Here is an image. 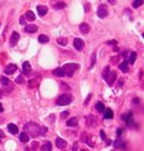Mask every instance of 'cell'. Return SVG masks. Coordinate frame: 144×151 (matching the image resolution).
Returning a JSON list of instances; mask_svg holds the SVG:
<instances>
[{
    "mask_svg": "<svg viewBox=\"0 0 144 151\" xmlns=\"http://www.w3.org/2000/svg\"><path fill=\"white\" fill-rule=\"evenodd\" d=\"M109 73H110V67H109V66H107V67L103 68V72H102V77L105 79L107 77H108V76H109Z\"/></svg>",
    "mask_w": 144,
    "mask_h": 151,
    "instance_id": "obj_29",
    "label": "cell"
},
{
    "mask_svg": "<svg viewBox=\"0 0 144 151\" xmlns=\"http://www.w3.org/2000/svg\"><path fill=\"white\" fill-rule=\"evenodd\" d=\"M72 101H73L72 94H69V93H64V94H62V95L57 99L56 104H57L58 106H67V105H69Z\"/></svg>",
    "mask_w": 144,
    "mask_h": 151,
    "instance_id": "obj_3",
    "label": "cell"
},
{
    "mask_svg": "<svg viewBox=\"0 0 144 151\" xmlns=\"http://www.w3.org/2000/svg\"><path fill=\"white\" fill-rule=\"evenodd\" d=\"M18 39H19V34L17 33V32H13L11 35V38H10V45H11V46H15V45L17 44Z\"/></svg>",
    "mask_w": 144,
    "mask_h": 151,
    "instance_id": "obj_16",
    "label": "cell"
},
{
    "mask_svg": "<svg viewBox=\"0 0 144 151\" xmlns=\"http://www.w3.org/2000/svg\"><path fill=\"white\" fill-rule=\"evenodd\" d=\"M99 134H100V136H102V139L104 140V139H105V134H104V132H103V130H100V132H99Z\"/></svg>",
    "mask_w": 144,
    "mask_h": 151,
    "instance_id": "obj_41",
    "label": "cell"
},
{
    "mask_svg": "<svg viewBox=\"0 0 144 151\" xmlns=\"http://www.w3.org/2000/svg\"><path fill=\"white\" fill-rule=\"evenodd\" d=\"M36 11L39 13V16H45L47 11H49V9H47V6L45 5H38L36 6Z\"/></svg>",
    "mask_w": 144,
    "mask_h": 151,
    "instance_id": "obj_12",
    "label": "cell"
},
{
    "mask_svg": "<svg viewBox=\"0 0 144 151\" xmlns=\"http://www.w3.org/2000/svg\"><path fill=\"white\" fill-rule=\"evenodd\" d=\"M96 119H97V118L94 117V116H92V115H89V116L86 117V119H85V121H86V124H87L89 127H93L94 124L97 123V121H96Z\"/></svg>",
    "mask_w": 144,
    "mask_h": 151,
    "instance_id": "obj_14",
    "label": "cell"
},
{
    "mask_svg": "<svg viewBox=\"0 0 144 151\" xmlns=\"http://www.w3.org/2000/svg\"><path fill=\"white\" fill-rule=\"evenodd\" d=\"M116 61H117V56H116V57H113V59H111V62H114V63H115Z\"/></svg>",
    "mask_w": 144,
    "mask_h": 151,
    "instance_id": "obj_47",
    "label": "cell"
},
{
    "mask_svg": "<svg viewBox=\"0 0 144 151\" xmlns=\"http://www.w3.org/2000/svg\"><path fill=\"white\" fill-rule=\"evenodd\" d=\"M7 129H9V132H10L11 134H17V133H18V127L13 123L9 124V126H7Z\"/></svg>",
    "mask_w": 144,
    "mask_h": 151,
    "instance_id": "obj_22",
    "label": "cell"
},
{
    "mask_svg": "<svg viewBox=\"0 0 144 151\" xmlns=\"http://www.w3.org/2000/svg\"><path fill=\"white\" fill-rule=\"evenodd\" d=\"M19 140H21L22 143H28V141H29V135H28L26 132H23V133L19 134Z\"/></svg>",
    "mask_w": 144,
    "mask_h": 151,
    "instance_id": "obj_25",
    "label": "cell"
},
{
    "mask_svg": "<svg viewBox=\"0 0 144 151\" xmlns=\"http://www.w3.org/2000/svg\"><path fill=\"white\" fill-rule=\"evenodd\" d=\"M115 79H116V72H114V71H110V73H109V76L105 78V80H107V84L109 85V87H111L113 84L115 83Z\"/></svg>",
    "mask_w": 144,
    "mask_h": 151,
    "instance_id": "obj_7",
    "label": "cell"
},
{
    "mask_svg": "<svg viewBox=\"0 0 144 151\" xmlns=\"http://www.w3.org/2000/svg\"><path fill=\"white\" fill-rule=\"evenodd\" d=\"M56 146L58 149H64V147H67V141L62 138H56Z\"/></svg>",
    "mask_w": 144,
    "mask_h": 151,
    "instance_id": "obj_15",
    "label": "cell"
},
{
    "mask_svg": "<svg viewBox=\"0 0 144 151\" xmlns=\"http://www.w3.org/2000/svg\"><path fill=\"white\" fill-rule=\"evenodd\" d=\"M53 74H55L56 77H63V76H64V72L62 71V68H56L55 71H53Z\"/></svg>",
    "mask_w": 144,
    "mask_h": 151,
    "instance_id": "obj_31",
    "label": "cell"
},
{
    "mask_svg": "<svg viewBox=\"0 0 144 151\" xmlns=\"http://www.w3.org/2000/svg\"><path fill=\"white\" fill-rule=\"evenodd\" d=\"M0 138H5V134H4V132L0 129Z\"/></svg>",
    "mask_w": 144,
    "mask_h": 151,
    "instance_id": "obj_44",
    "label": "cell"
},
{
    "mask_svg": "<svg viewBox=\"0 0 144 151\" xmlns=\"http://www.w3.org/2000/svg\"><path fill=\"white\" fill-rule=\"evenodd\" d=\"M40 84V78L38 77V78H33V79H30L29 82H28V85H29V88H35V87H38Z\"/></svg>",
    "mask_w": 144,
    "mask_h": 151,
    "instance_id": "obj_18",
    "label": "cell"
},
{
    "mask_svg": "<svg viewBox=\"0 0 144 151\" xmlns=\"http://www.w3.org/2000/svg\"><path fill=\"white\" fill-rule=\"evenodd\" d=\"M113 116H114V113H113V111H111L110 108H105L104 110V119H110V118H113Z\"/></svg>",
    "mask_w": 144,
    "mask_h": 151,
    "instance_id": "obj_23",
    "label": "cell"
},
{
    "mask_svg": "<svg viewBox=\"0 0 144 151\" xmlns=\"http://www.w3.org/2000/svg\"><path fill=\"white\" fill-rule=\"evenodd\" d=\"M79 28H80V32H81L83 34H87V33L90 32V29H91V28H90V26L87 24V23H81Z\"/></svg>",
    "mask_w": 144,
    "mask_h": 151,
    "instance_id": "obj_20",
    "label": "cell"
},
{
    "mask_svg": "<svg viewBox=\"0 0 144 151\" xmlns=\"http://www.w3.org/2000/svg\"><path fill=\"white\" fill-rule=\"evenodd\" d=\"M24 18H27L28 21H34V20H35V15H34L33 11H27V13H26Z\"/></svg>",
    "mask_w": 144,
    "mask_h": 151,
    "instance_id": "obj_27",
    "label": "cell"
},
{
    "mask_svg": "<svg viewBox=\"0 0 144 151\" xmlns=\"http://www.w3.org/2000/svg\"><path fill=\"white\" fill-rule=\"evenodd\" d=\"M94 62H96V54H93V55H92V62H91V66H90V68L92 67V66H93V63Z\"/></svg>",
    "mask_w": 144,
    "mask_h": 151,
    "instance_id": "obj_38",
    "label": "cell"
},
{
    "mask_svg": "<svg viewBox=\"0 0 144 151\" xmlns=\"http://www.w3.org/2000/svg\"><path fill=\"white\" fill-rule=\"evenodd\" d=\"M121 134H122V129L119 128V129H117V136H120Z\"/></svg>",
    "mask_w": 144,
    "mask_h": 151,
    "instance_id": "obj_42",
    "label": "cell"
},
{
    "mask_svg": "<svg viewBox=\"0 0 144 151\" xmlns=\"http://www.w3.org/2000/svg\"><path fill=\"white\" fill-rule=\"evenodd\" d=\"M3 95V91H1V90H0V96Z\"/></svg>",
    "mask_w": 144,
    "mask_h": 151,
    "instance_id": "obj_51",
    "label": "cell"
},
{
    "mask_svg": "<svg viewBox=\"0 0 144 151\" xmlns=\"http://www.w3.org/2000/svg\"><path fill=\"white\" fill-rule=\"evenodd\" d=\"M142 4H143V1H142V0H134V1L132 3V6L136 9V7H139Z\"/></svg>",
    "mask_w": 144,
    "mask_h": 151,
    "instance_id": "obj_34",
    "label": "cell"
},
{
    "mask_svg": "<svg viewBox=\"0 0 144 151\" xmlns=\"http://www.w3.org/2000/svg\"><path fill=\"white\" fill-rule=\"evenodd\" d=\"M23 82H24V78H23V76H18V77L16 78V83L22 84Z\"/></svg>",
    "mask_w": 144,
    "mask_h": 151,
    "instance_id": "obj_36",
    "label": "cell"
},
{
    "mask_svg": "<svg viewBox=\"0 0 144 151\" xmlns=\"http://www.w3.org/2000/svg\"><path fill=\"white\" fill-rule=\"evenodd\" d=\"M139 102V99H137V98H136V99H134V104H138Z\"/></svg>",
    "mask_w": 144,
    "mask_h": 151,
    "instance_id": "obj_50",
    "label": "cell"
},
{
    "mask_svg": "<svg viewBox=\"0 0 144 151\" xmlns=\"http://www.w3.org/2000/svg\"><path fill=\"white\" fill-rule=\"evenodd\" d=\"M108 44H116V40H110V42H108Z\"/></svg>",
    "mask_w": 144,
    "mask_h": 151,
    "instance_id": "obj_46",
    "label": "cell"
},
{
    "mask_svg": "<svg viewBox=\"0 0 144 151\" xmlns=\"http://www.w3.org/2000/svg\"><path fill=\"white\" fill-rule=\"evenodd\" d=\"M68 116H69V112H68V111H64V112H62V113H61V117L62 118L68 117Z\"/></svg>",
    "mask_w": 144,
    "mask_h": 151,
    "instance_id": "obj_37",
    "label": "cell"
},
{
    "mask_svg": "<svg viewBox=\"0 0 144 151\" xmlns=\"http://www.w3.org/2000/svg\"><path fill=\"white\" fill-rule=\"evenodd\" d=\"M79 68H80V65H79V63H66V65L62 67V71L64 72L66 76L73 77V74H74L75 71L79 70Z\"/></svg>",
    "mask_w": 144,
    "mask_h": 151,
    "instance_id": "obj_2",
    "label": "cell"
},
{
    "mask_svg": "<svg viewBox=\"0 0 144 151\" xmlns=\"http://www.w3.org/2000/svg\"><path fill=\"white\" fill-rule=\"evenodd\" d=\"M136 57H137V54L134 52V51H132L131 54H130V57H128V60L127 62H130V63H134V61H136Z\"/></svg>",
    "mask_w": 144,
    "mask_h": 151,
    "instance_id": "obj_28",
    "label": "cell"
},
{
    "mask_svg": "<svg viewBox=\"0 0 144 151\" xmlns=\"http://www.w3.org/2000/svg\"><path fill=\"white\" fill-rule=\"evenodd\" d=\"M114 147L115 149H121V150H126V144H125V141L122 139H116L114 141Z\"/></svg>",
    "mask_w": 144,
    "mask_h": 151,
    "instance_id": "obj_10",
    "label": "cell"
},
{
    "mask_svg": "<svg viewBox=\"0 0 144 151\" xmlns=\"http://www.w3.org/2000/svg\"><path fill=\"white\" fill-rule=\"evenodd\" d=\"M119 70L122 71V72H128V62L127 60H125V61H122L121 63H119Z\"/></svg>",
    "mask_w": 144,
    "mask_h": 151,
    "instance_id": "obj_19",
    "label": "cell"
},
{
    "mask_svg": "<svg viewBox=\"0 0 144 151\" xmlns=\"http://www.w3.org/2000/svg\"><path fill=\"white\" fill-rule=\"evenodd\" d=\"M81 140H83L84 143H86L89 146H91V147L94 146L93 143H91V136H90L89 134H86V133H83V134H81Z\"/></svg>",
    "mask_w": 144,
    "mask_h": 151,
    "instance_id": "obj_11",
    "label": "cell"
},
{
    "mask_svg": "<svg viewBox=\"0 0 144 151\" xmlns=\"http://www.w3.org/2000/svg\"><path fill=\"white\" fill-rule=\"evenodd\" d=\"M121 118H122V121H125V122L127 123L128 127H131L133 124V113L132 112H128L126 115H122Z\"/></svg>",
    "mask_w": 144,
    "mask_h": 151,
    "instance_id": "obj_6",
    "label": "cell"
},
{
    "mask_svg": "<svg viewBox=\"0 0 144 151\" xmlns=\"http://www.w3.org/2000/svg\"><path fill=\"white\" fill-rule=\"evenodd\" d=\"M49 37L47 35H45V34H41V35H39V42L41 43V44H45V43H47L49 42Z\"/></svg>",
    "mask_w": 144,
    "mask_h": 151,
    "instance_id": "obj_30",
    "label": "cell"
},
{
    "mask_svg": "<svg viewBox=\"0 0 144 151\" xmlns=\"http://www.w3.org/2000/svg\"><path fill=\"white\" fill-rule=\"evenodd\" d=\"M96 110H97V112H104V105L102 102H97L96 104Z\"/></svg>",
    "mask_w": 144,
    "mask_h": 151,
    "instance_id": "obj_32",
    "label": "cell"
},
{
    "mask_svg": "<svg viewBox=\"0 0 144 151\" xmlns=\"http://www.w3.org/2000/svg\"><path fill=\"white\" fill-rule=\"evenodd\" d=\"M63 7H66V3L64 1H58V3L53 4V9L55 10H61Z\"/></svg>",
    "mask_w": 144,
    "mask_h": 151,
    "instance_id": "obj_26",
    "label": "cell"
},
{
    "mask_svg": "<svg viewBox=\"0 0 144 151\" xmlns=\"http://www.w3.org/2000/svg\"><path fill=\"white\" fill-rule=\"evenodd\" d=\"M83 151H85V150H83Z\"/></svg>",
    "mask_w": 144,
    "mask_h": 151,
    "instance_id": "obj_52",
    "label": "cell"
},
{
    "mask_svg": "<svg viewBox=\"0 0 144 151\" xmlns=\"http://www.w3.org/2000/svg\"><path fill=\"white\" fill-rule=\"evenodd\" d=\"M4 111V107H3V105H1V102H0V112Z\"/></svg>",
    "mask_w": 144,
    "mask_h": 151,
    "instance_id": "obj_49",
    "label": "cell"
},
{
    "mask_svg": "<svg viewBox=\"0 0 144 151\" xmlns=\"http://www.w3.org/2000/svg\"><path fill=\"white\" fill-rule=\"evenodd\" d=\"M22 70H23V74H30L32 72V66H30V63L28 61H24L23 62V66H22Z\"/></svg>",
    "mask_w": 144,
    "mask_h": 151,
    "instance_id": "obj_13",
    "label": "cell"
},
{
    "mask_svg": "<svg viewBox=\"0 0 144 151\" xmlns=\"http://www.w3.org/2000/svg\"><path fill=\"white\" fill-rule=\"evenodd\" d=\"M38 147H39V143H38V141H33V143H32V146H30V149H32V150H36Z\"/></svg>",
    "mask_w": 144,
    "mask_h": 151,
    "instance_id": "obj_35",
    "label": "cell"
},
{
    "mask_svg": "<svg viewBox=\"0 0 144 151\" xmlns=\"http://www.w3.org/2000/svg\"><path fill=\"white\" fill-rule=\"evenodd\" d=\"M41 151H52V144L50 141H46L44 145L41 146Z\"/></svg>",
    "mask_w": 144,
    "mask_h": 151,
    "instance_id": "obj_24",
    "label": "cell"
},
{
    "mask_svg": "<svg viewBox=\"0 0 144 151\" xmlns=\"http://www.w3.org/2000/svg\"><path fill=\"white\" fill-rule=\"evenodd\" d=\"M24 32H27V33H35V32H38V26H35V24H27L26 28H24Z\"/></svg>",
    "mask_w": 144,
    "mask_h": 151,
    "instance_id": "obj_17",
    "label": "cell"
},
{
    "mask_svg": "<svg viewBox=\"0 0 144 151\" xmlns=\"http://www.w3.org/2000/svg\"><path fill=\"white\" fill-rule=\"evenodd\" d=\"M108 3H110V4H113V5H114V4H115V3H116V1H115V0H109V1H108Z\"/></svg>",
    "mask_w": 144,
    "mask_h": 151,
    "instance_id": "obj_48",
    "label": "cell"
},
{
    "mask_svg": "<svg viewBox=\"0 0 144 151\" xmlns=\"http://www.w3.org/2000/svg\"><path fill=\"white\" fill-rule=\"evenodd\" d=\"M84 45H85V43H84L83 39H80V38H75V39H74V48H75L78 51L83 50Z\"/></svg>",
    "mask_w": 144,
    "mask_h": 151,
    "instance_id": "obj_9",
    "label": "cell"
},
{
    "mask_svg": "<svg viewBox=\"0 0 144 151\" xmlns=\"http://www.w3.org/2000/svg\"><path fill=\"white\" fill-rule=\"evenodd\" d=\"M119 80H120V82H119V84H117V85H119V87H121L122 84H124V79H119Z\"/></svg>",
    "mask_w": 144,
    "mask_h": 151,
    "instance_id": "obj_45",
    "label": "cell"
},
{
    "mask_svg": "<svg viewBox=\"0 0 144 151\" xmlns=\"http://www.w3.org/2000/svg\"><path fill=\"white\" fill-rule=\"evenodd\" d=\"M73 151H76L78 150V143H74V144H73V149H72Z\"/></svg>",
    "mask_w": 144,
    "mask_h": 151,
    "instance_id": "obj_40",
    "label": "cell"
},
{
    "mask_svg": "<svg viewBox=\"0 0 144 151\" xmlns=\"http://www.w3.org/2000/svg\"><path fill=\"white\" fill-rule=\"evenodd\" d=\"M78 123H79V119L76 117H73L67 121V126L68 127H75V126H78Z\"/></svg>",
    "mask_w": 144,
    "mask_h": 151,
    "instance_id": "obj_21",
    "label": "cell"
},
{
    "mask_svg": "<svg viewBox=\"0 0 144 151\" xmlns=\"http://www.w3.org/2000/svg\"><path fill=\"white\" fill-rule=\"evenodd\" d=\"M19 23H21V24H26V18H24V16H22L19 18Z\"/></svg>",
    "mask_w": 144,
    "mask_h": 151,
    "instance_id": "obj_39",
    "label": "cell"
},
{
    "mask_svg": "<svg viewBox=\"0 0 144 151\" xmlns=\"http://www.w3.org/2000/svg\"><path fill=\"white\" fill-rule=\"evenodd\" d=\"M57 42H58V44H59V45H63V46L68 44V39H67V38H62V37H61V38H58Z\"/></svg>",
    "mask_w": 144,
    "mask_h": 151,
    "instance_id": "obj_33",
    "label": "cell"
},
{
    "mask_svg": "<svg viewBox=\"0 0 144 151\" xmlns=\"http://www.w3.org/2000/svg\"><path fill=\"white\" fill-rule=\"evenodd\" d=\"M0 83H1V85H3L5 89L9 88V93L13 89V85H12V83L10 82V79H7L6 77H0Z\"/></svg>",
    "mask_w": 144,
    "mask_h": 151,
    "instance_id": "obj_5",
    "label": "cell"
},
{
    "mask_svg": "<svg viewBox=\"0 0 144 151\" xmlns=\"http://www.w3.org/2000/svg\"><path fill=\"white\" fill-rule=\"evenodd\" d=\"M108 7L104 5V4H102V5L98 6V10H97V16L99 17V18H104V17L108 16Z\"/></svg>",
    "mask_w": 144,
    "mask_h": 151,
    "instance_id": "obj_4",
    "label": "cell"
},
{
    "mask_svg": "<svg viewBox=\"0 0 144 151\" xmlns=\"http://www.w3.org/2000/svg\"><path fill=\"white\" fill-rule=\"evenodd\" d=\"M24 132L29 136L36 138V136H41V135L46 134L47 133V128L35 123V122H28L27 124H24Z\"/></svg>",
    "mask_w": 144,
    "mask_h": 151,
    "instance_id": "obj_1",
    "label": "cell"
},
{
    "mask_svg": "<svg viewBox=\"0 0 144 151\" xmlns=\"http://www.w3.org/2000/svg\"><path fill=\"white\" fill-rule=\"evenodd\" d=\"M17 70H18V68H17V65H15V63H10V65H7V66L5 67V73L10 76V74H13Z\"/></svg>",
    "mask_w": 144,
    "mask_h": 151,
    "instance_id": "obj_8",
    "label": "cell"
},
{
    "mask_svg": "<svg viewBox=\"0 0 144 151\" xmlns=\"http://www.w3.org/2000/svg\"><path fill=\"white\" fill-rule=\"evenodd\" d=\"M90 99H91V94H90L89 96H87V99H86V101H85V105H87L89 104V101H90Z\"/></svg>",
    "mask_w": 144,
    "mask_h": 151,
    "instance_id": "obj_43",
    "label": "cell"
}]
</instances>
